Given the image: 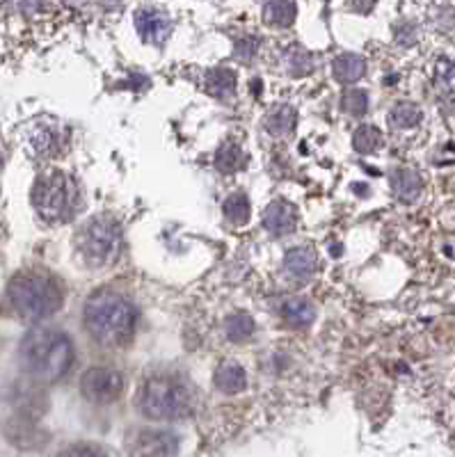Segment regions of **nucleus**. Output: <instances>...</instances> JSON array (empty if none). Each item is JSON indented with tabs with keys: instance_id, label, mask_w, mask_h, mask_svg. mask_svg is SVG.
Masks as SVG:
<instances>
[{
	"instance_id": "obj_1",
	"label": "nucleus",
	"mask_w": 455,
	"mask_h": 457,
	"mask_svg": "<svg viewBox=\"0 0 455 457\" xmlns=\"http://www.w3.org/2000/svg\"><path fill=\"white\" fill-rule=\"evenodd\" d=\"M73 359L72 336L58 327H35L19 346V364L35 380L58 382L69 373Z\"/></svg>"
},
{
	"instance_id": "obj_2",
	"label": "nucleus",
	"mask_w": 455,
	"mask_h": 457,
	"mask_svg": "<svg viewBox=\"0 0 455 457\" xmlns=\"http://www.w3.org/2000/svg\"><path fill=\"white\" fill-rule=\"evenodd\" d=\"M137 311L124 295L112 291H96L85 300L82 325L101 346H121L135 331Z\"/></svg>"
},
{
	"instance_id": "obj_3",
	"label": "nucleus",
	"mask_w": 455,
	"mask_h": 457,
	"mask_svg": "<svg viewBox=\"0 0 455 457\" xmlns=\"http://www.w3.org/2000/svg\"><path fill=\"white\" fill-rule=\"evenodd\" d=\"M5 298L12 311L23 320H46L62 307V291L58 281L35 270L12 277Z\"/></svg>"
},
{
	"instance_id": "obj_4",
	"label": "nucleus",
	"mask_w": 455,
	"mask_h": 457,
	"mask_svg": "<svg viewBox=\"0 0 455 457\" xmlns=\"http://www.w3.org/2000/svg\"><path fill=\"white\" fill-rule=\"evenodd\" d=\"M137 409L151 421H179L190 414L192 396L179 377L154 375L140 386Z\"/></svg>"
},
{
	"instance_id": "obj_5",
	"label": "nucleus",
	"mask_w": 455,
	"mask_h": 457,
	"mask_svg": "<svg viewBox=\"0 0 455 457\" xmlns=\"http://www.w3.org/2000/svg\"><path fill=\"white\" fill-rule=\"evenodd\" d=\"M76 183L65 171H46L33 186V206L46 222H65L76 210Z\"/></svg>"
},
{
	"instance_id": "obj_6",
	"label": "nucleus",
	"mask_w": 455,
	"mask_h": 457,
	"mask_svg": "<svg viewBox=\"0 0 455 457\" xmlns=\"http://www.w3.org/2000/svg\"><path fill=\"white\" fill-rule=\"evenodd\" d=\"M78 252L94 268L112 265L121 254V226L108 215L92 217L78 232Z\"/></svg>"
},
{
	"instance_id": "obj_7",
	"label": "nucleus",
	"mask_w": 455,
	"mask_h": 457,
	"mask_svg": "<svg viewBox=\"0 0 455 457\" xmlns=\"http://www.w3.org/2000/svg\"><path fill=\"white\" fill-rule=\"evenodd\" d=\"M124 392V375L108 366H94L81 377V393L94 405H110Z\"/></svg>"
},
{
	"instance_id": "obj_8",
	"label": "nucleus",
	"mask_w": 455,
	"mask_h": 457,
	"mask_svg": "<svg viewBox=\"0 0 455 457\" xmlns=\"http://www.w3.org/2000/svg\"><path fill=\"white\" fill-rule=\"evenodd\" d=\"M135 28L149 44H163L167 34L172 33V23L167 14L158 11L156 7H140L135 11Z\"/></svg>"
},
{
	"instance_id": "obj_9",
	"label": "nucleus",
	"mask_w": 455,
	"mask_h": 457,
	"mask_svg": "<svg viewBox=\"0 0 455 457\" xmlns=\"http://www.w3.org/2000/svg\"><path fill=\"white\" fill-rule=\"evenodd\" d=\"M176 451V437L172 432H137L131 444L133 457H170Z\"/></svg>"
},
{
	"instance_id": "obj_10",
	"label": "nucleus",
	"mask_w": 455,
	"mask_h": 457,
	"mask_svg": "<svg viewBox=\"0 0 455 457\" xmlns=\"http://www.w3.org/2000/svg\"><path fill=\"white\" fill-rule=\"evenodd\" d=\"M264 226H266V232L273 233V236L277 238L296 232L297 209L291 204V202H284V199L270 202L264 210Z\"/></svg>"
},
{
	"instance_id": "obj_11",
	"label": "nucleus",
	"mask_w": 455,
	"mask_h": 457,
	"mask_svg": "<svg viewBox=\"0 0 455 457\" xmlns=\"http://www.w3.org/2000/svg\"><path fill=\"white\" fill-rule=\"evenodd\" d=\"M284 270L291 279H297V281H305L309 279V277H313L316 275V270H319V256H316V249L307 248V245L289 249L284 256Z\"/></svg>"
},
{
	"instance_id": "obj_12",
	"label": "nucleus",
	"mask_w": 455,
	"mask_h": 457,
	"mask_svg": "<svg viewBox=\"0 0 455 457\" xmlns=\"http://www.w3.org/2000/svg\"><path fill=\"white\" fill-rule=\"evenodd\" d=\"M391 187H394V194L401 202L410 204L414 199H419L423 190V177L417 170H410V167H398V170L391 171Z\"/></svg>"
},
{
	"instance_id": "obj_13",
	"label": "nucleus",
	"mask_w": 455,
	"mask_h": 457,
	"mask_svg": "<svg viewBox=\"0 0 455 457\" xmlns=\"http://www.w3.org/2000/svg\"><path fill=\"white\" fill-rule=\"evenodd\" d=\"M296 122H297L296 108L289 103H281V105H274L273 110L266 115L264 126L270 135H274V138H284V135L293 133Z\"/></svg>"
},
{
	"instance_id": "obj_14",
	"label": "nucleus",
	"mask_w": 455,
	"mask_h": 457,
	"mask_svg": "<svg viewBox=\"0 0 455 457\" xmlns=\"http://www.w3.org/2000/svg\"><path fill=\"white\" fill-rule=\"evenodd\" d=\"M213 382L220 392L234 396V393H241L247 386V375L241 364H236V362H225V364L215 370Z\"/></svg>"
},
{
	"instance_id": "obj_15",
	"label": "nucleus",
	"mask_w": 455,
	"mask_h": 457,
	"mask_svg": "<svg viewBox=\"0 0 455 457\" xmlns=\"http://www.w3.org/2000/svg\"><path fill=\"white\" fill-rule=\"evenodd\" d=\"M332 72L339 83H357L359 78L366 73V60L357 53H341L335 62H332Z\"/></svg>"
},
{
	"instance_id": "obj_16",
	"label": "nucleus",
	"mask_w": 455,
	"mask_h": 457,
	"mask_svg": "<svg viewBox=\"0 0 455 457\" xmlns=\"http://www.w3.org/2000/svg\"><path fill=\"white\" fill-rule=\"evenodd\" d=\"M281 316L289 325L309 327L316 320V307L305 298H289L281 302Z\"/></svg>"
},
{
	"instance_id": "obj_17",
	"label": "nucleus",
	"mask_w": 455,
	"mask_h": 457,
	"mask_svg": "<svg viewBox=\"0 0 455 457\" xmlns=\"http://www.w3.org/2000/svg\"><path fill=\"white\" fill-rule=\"evenodd\" d=\"M236 73L231 72V69H227V66L211 69V72L206 73V80H204L209 94H213L218 99H227V96H231V94L236 92Z\"/></svg>"
},
{
	"instance_id": "obj_18",
	"label": "nucleus",
	"mask_w": 455,
	"mask_h": 457,
	"mask_svg": "<svg viewBox=\"0 0 455 457\" xmlns=\"http://www.w3.org/2000/svg\"><path fill=\"white\" fill-rule=\"evenodd\" d=\"M243 163H245V154H243L241 144L238 142H227L220 144V149L215 151V167L225 174H231V171L241 170Z\"/></svg>"
},
{
	"instance_id": "obj_19",
	"label": "nucleus",
	"mask_w": 455,
	"mask_h": 457,
	"mask_svg": "<svg viewBox=\"0 0 455 457\" xmlns=\"http://www.w3.org/2000/svg\"><path fill=\"white\" fill-rule=\"evenodd\" d=\"M222 213H225V217L231 222V225H236V226L247 225V222H250V213H252L247 194L245 193H231L229 197L225 199Z\"/></svg>"
},
{
	"instance_id": "obj_20",
	"label": "nucleus",
	"mask_w": 455,
	"mask_h": 457,
	"mask_svg": "<svg viewBox=\"0 0 455 457\" xmlns=\"http://www.w3.org/2000/svg\"><path fill=\"white\" fill-rule=\"evenodd\" d=\"M286 69L291 76H307L313 72V57L307 49H302L300 44H293L284 50Z\"/></svg>"
},
{
	"instance_id": "obj_21",
	"label": "nucleus",
	"mask_w": 455,
	"mask_h": 457,
	"mask_svg": "<svg viewBox=\"0 0 455 457\" xmlns=\"http://www.w3.org/2000/svg\"><path fill=\"white\" fill-rule=\"evenodd\" d=\"M382 142V131H380L378 126H374V124H364V126L357 128L355 135H352V147H355V151H359V154H374V151L380 149V144Z\"/></svg>"
},
{
	"instance_id": "obj_22",
	"label": "nucleus",
	"mask_w": 455,
	"mask_h": 457,
	"mask_svg": "<svg viewBox=\"0 0 455 457\" xmlns=\"http://www.w3.org/2000/svg\"><path fill=\"white\" fill-rule=\"evenodd\" d=\"M225 331L229 336V341H247L254 334V318L250 314H245V311H236V314H231L225 320Z\"/></svg>"
},
{
	"instance_id": "obj_23",
	"label": "nucleus",
	"mask_w": 455,
	"mask_h": 457,
	"mask_svg": "<svg viewBox=\"0 0 455 457\" xmlns=\"http://www.w3.org/2000/svg\"><path fill=\"white\" fill-rule=\"evenodd\" d=\"M297 5L296 3H266L264 5V21L268 26H280L286 28L296 21Z\"/></svg>"
},
{
	"instance_id": "obj_24",
	"label": "nucleus",
	"mask_w": 455,
	"mask_h": 457,
	"mask_svg": "<svg viewBox=\"0 0 455 457\" xmlns=\"http://www.w3.org/2000/svg\"><path fill=\"white\" fill-rule=\"evenodd\" d=\"M421 117L423 115H421V110H419V105L403 101V103H396L394 108H391L389 124L394 128H403V131H407V128L419 126Z\"/></svg>"
},
{
	"instance_id": "obj_25",
	"label": "nucleus",
	"mask_w": 455,
	"mask_h": 457,
	"mask_svg": "<svg viewBox=\"0 0 455 457\" xmlns=\"http://www.w3.org/2000/svg\"><path fill=\"white\" fill-rule=\"evenodd\" d=\"M341 108H343V112H348V115H364V112L368 110V94L359 88L346 89L343 96H341Z\"/></svg>"
},
{
	"instance_id": "obj_26",
	"label": "nucleus",
	"mask_w": 455,
	"mask_h": 457,
	"mask_svg": "<svg viewBox=\"0 0 455 457\" xmlns=\"http://www.w3.org/2000/svg\"><path fill=\"white\" fill-rule=\"evenodd\" d=\"M258 50V37H254V34H241V37L236 39V56L241 57V60H252L254 56H257Z\"/></svg>"
},
{
	"instance_id": "obj_27",
	"label": "nucleus",
	"mask_w": 455,
	"mask_h": 457,
	"mask_svg": "<svg viewBox=\"0 0 455 457\" xmlns=\"http://www.w3.org/2000/svg\"><path fill=\"white\" fill-rule=\"evenodd\" d=\"M69 457H105L101 451H94V448H78Z\"/></svg>"
}]
</instances>
